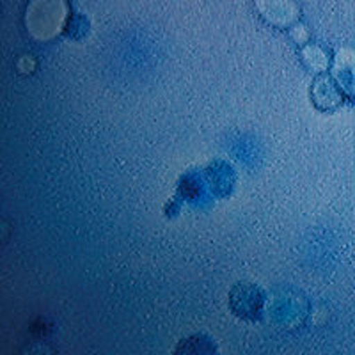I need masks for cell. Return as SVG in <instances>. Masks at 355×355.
I'll return each instance as SVG.
<instances>
[{
	"label": "cell",
	"instance_id": "1",
	"mask_svg": "<svg viewBox=\"0 0 355 355\" xmlns=\"http://www.w3.org/2000/svg\"><path fill=\"white\" fill-rule=\"evenodd\" d=\"M66 0H33L27 8V27L34 37L49 40L66 24Z\"/></svg>",
	"mask_w": 355,
	"mask_h": 355
},
{
	"label": "cell",
	"instance_id": "2",
	"mask_svg": "<svg viewBox=\"0 0 355 355\" xmlns=\"http://www.w3.org/2000/svg\"><path fill=\"white\" fill-rule=\"evenodd\" d=\"M256 8L266 21L277 27H291L300 17L295 0H256Z\"/></svg>",
	"mask_w": 355,
	"mask_h": 355
},
{
	"label": "cell",
	"instance_id": "3",
	"mask_svg": "<svg viewBox=\"0 0 355 355\" xmlns=\"http://www.w3.org/2000/svg\"><path fill=\"white\" fill-rule=\"evenodd\" d=\"M332 78L338 82L345 94L355 100V50L341 49L336 53Z\"/></svg>",
	"mask_w": 355,
	"mask_h": 355
},
{
	"label": "cell",
	"instance_id": "4",
	"mask_svg": "<svg viewBox=\"0 0 355 355\" xmlns=\"http://www.w3.org/2000/svg\"><path fill=\"white\" fill-rule=\"evenodd\" d=\"M339 85L334 78L320 77L313 84V98L318 109L331 110L343 103V94L339 91Z\"/></svg>",
	"mask_w": 355,
	"mask_h": 355
},
{
	"label": "cell",
	"instance_id": "5",
	"mask_svg": "<svg viewBox=\"0 0 355 355\" xmlns=\"http://www.w3.org/2000/svg\"><path fill=\"white\" fill-rule=\"evenodd\" d=\"M233 309L236 307L239 315L245 316V318H252L259 311V304H261V293L256 288H236L233 290Z\"/></svg>",
	"mask_w": 355,
	"mask_h": 355
},
{
	"label": "cell",
	"instance_id": "6",
	"mask_svg": "<svg viewBox=\"0 0 355 355\" xmlns=\"http://www.w3.org/2000/svg\"><path fill=\"white\" fill-rule=\"evenodd\" d=\"M302 59L311 69L315 71H323L329 64V57L327 53L320 49L318 44H306L302 49Z\"/></svg>",
	"mask_w": 355,
	"mask_h": 355
},
{
	"label": "cell",
	"instance_id": "7",
	"mask_svg": "<svg viewBox=\"0 0 355 355\" xmlns=\"http://www.w3.org/2000/svg\"><path fill=\"white\" fill-rule=\"evenodd\" d=\"M64 28L68 36L80 40V37H84L89 33V21L82 15H75V17H71V20H69V24Z\"/></svg>",
	"mask_w": 355,
	"mask_h": 355
},
{
	"label": "cell",
	"instance_id": "8",
	"mask_svg": "<svg viewBox=\"0 0 355 355\" xmlns=\"http://www.w3.org/2000/svg\"><path fill=\"white\" fill-rule=\"evenodd\" d=\"M291 36H293V40L297 41V43H306L307 40V31L304 25H295L293 28H291Z\"/></svg>",
	"mask_w": 355,
	"mask_h": 355
}]
</instances>
